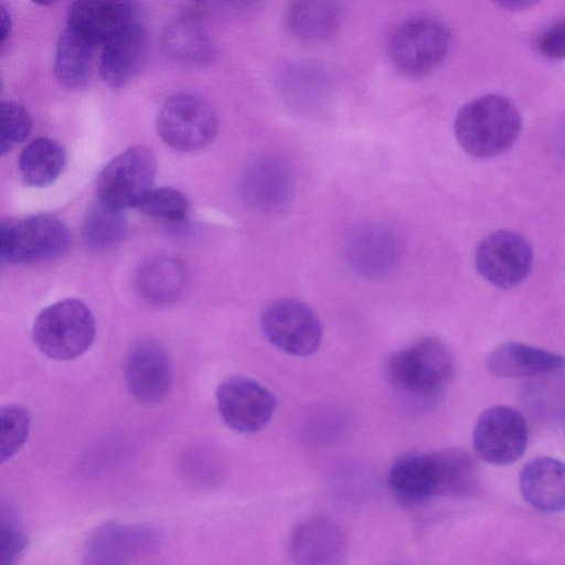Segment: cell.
<instances>
[{
  "label": "cell",
  "instance_id": "24",
  "mask_svg": "<svg viewBox=\"0 0 565 565\" xmlns=\"http://www.w3.org/2000/svg\"><path fill=\"white\" fill-rule=\"evenodd\" d=\"M66 163L64 148L50 138L32 140L19 157V170L25 184L44 188L53 183Z\"/></svg>",
  "mask_w": 565,
  "mask_h": 565
},
{
  "label": "cell",
  "instance_id": "4",
  "mask_svg": "<svg viewBox=\"0 0 565 565\" xmlns=\"http://www.w3.org/2000/svg\"><path fill=\"white\" fill-rule=\"evenodd\" d=\"M71 243L66 225L50 215H34L3 223L0 255L3 262L22 265L49 260L65 253Z\"/></svg>",
  "mask_w": 565,
  "mask_h": 565
},
{
  "label": "cell",
  "instance_id": "28",
  "mask_svg": "<svg viewBox=\"0 0 565 565\" xmlns=\"http://www.w3.org/2000/svg\"><path fill=\"white\" fill-rule=\"evenodd\" d=\"M351 253L362 266H384L396 253V241L387 230L379 226L363 227L353 236L350 244Z\"/></svg>",
  "mask_w": 565,
  "mask_h": 565
},
{
  "label": "cell",
  "instance_id": "5",
  "mask_svg": "<svg viewBox=\"0 0 565 565\" xmlns=\"http://www.w3.org/2000/svg\"><path fill=\"white\" fill-rule=\"evenodd\" d=\"M156 125L158 135L170 148L193 152L214 140L218 120L205 99L192 94H178L162 104Z\"/></svg>",
  "mask_w": 565,
  "mask_h": 565
},
{
  "label": "cell",
  "instance_id": "19",
  "mask_svg": "<svg viewBox=\"0 0 565 565\" xmlns=\"http://www.w3.org/2000/svg\"><path fill=\"white\" fill-rule=\"evenodd\" d=\"M487 367L499 377L551 374L565 369V356L520 342H507L489 354Z\"/></svg>",
  "mask_w": 565,
  "mask_h": 565
},
{
  "label": "cell",
  "instance_id": "29",
  "mask_svg": "<svg viewBox=\"0 0 565 565\" xmlns=\"http://www.w3.org/2000/svg\"><path fill=\"white\" fill-rule=\"evenodd\" d=\"M1 461L11 459L24 445L30 431L31 418L21 405H7L1 409Z\"/></svg>",
  "mask_w": 565,
  "mask_h": 565
},
{
  "label": "cell",
  "instance_id": "8",
  "mask_svg": "<svg viewBox=\"0 0 565 565\" xmlns=\"http://www.w3.org/2000/svg\"><path fill=\"white\" fill-rule=\"evenodd\" d=\"M527 444V423L511 406L497 405L483 411L473 427V449L479 458L491 465L515 462L525 452Z\"/></svg>",
  "mask_w": 565,
  "mask_h": 565
},
{
  "label": "cell",
  "instance_id": "11",
  "mask_svg": "<svg viewBox=\"0 0 565 565\" xmlns=\"http://www.w3.org/2000/svg\"><path fill=\"white\" fill-rule=\"evenodd\" d=\"M216 403L224 423L242 434L263 429L277 407V399L270 391L249 377L238 375L220 383Z\"/></svg>",
  "mask_w": 565,
  "mask_h": 565
},
{
  "label": "cell",
  "instance_id": "27",
  "mask_svg": "<svg viewBox=\"0 0 565 565\" xmlns=\"http://www.w3.org/2000/svg\"><path fill=\"white\" fill-rule=\"evenodd\" d=\"M139 288L148 299L169 302L184 288L185 270L175 259L160 257L147 263L139 271Z\"/></svg>",
  "mask_w": 565,
  "mask_h": 565
},
{
  "label": "cell",
  "instance_id": "23",
  "mask_svg": "<svg viewBox=\"0 0 565 565\" xmlns=\"http://www.w3.org/2000/svg\"><path fill=\"white\" fill-rule=\"evenodd\" d=\"M94 45L66 25L60 35L54 56V73L61 85L77 89L89 79Z\"/></svg>",
  "mask_w": 565,
  "mask_h": 565
},
{
  "label": "cell",
  "instance_id": "34",
  "mask_svg": "<svg viewBox=\"0 0 565 565\" xmlns=\"http://www.w3.org/2000/svg\"><path fill=\"white\" fill-rule=\"evenodd\" d=\"M0 43L3 44L11 34L12 19L8 9L0 6Z\"/></svg>",
  "mask_w": 565,
  "mask_h": 565
},
{
  "label": "cell",
  "instance_id": "13",
  "mask_svg": "<svg viewBox=\"0 0 565 565\" xmlns=\"http://www.w3.org/2000/svg\"><path fill=\"white\" fill-rule=\"evenodd\" d=\"M124 373L129 392L142 404H158L170 392L171 362L164 349L156 342H141L131 349Z\"/></svg>",
  "mask_w": 565,
  "mask_h": 565
},
{
  "label": "cell",
  "instance_id": "3",
  "mask_svg": "<svg viewBox=\"0 0 565 565\" xmlns=\"http://www.w3.org/2000/svg\"><path fill=\"white\" fill-rule=\"evenodd\" d=\"M96 334L90 309L78 299H64L44 308L35 318L33 340L38 349L56 361L83 355Z\"/></svg>",
  "mask_w": 565,
  "mask_h": 565
},
{
  "label": "cell",
  "instance_id": "30",
  "mask_svg": "<svg viewBox=\"0 0 565 565\" xmlns=\"http://www.w3.org/2000/svg\"><path fill=\"white\" fill-rule=\"evenodd\" d=\"M138 207L152 218L178 222L186 216L190 203L182 192L164 186L152 189Z\"/></svg>",
  "mask_w": 565,
  "mask_h": 565
},
{
  "label": "cell",
  "instance_id": "9",
  "mask_svg": "<svg viewBox=\"0 0 565 565\" xmlns=\"http://www.w3.org/2000/svg\"><path fill=\"white\" fill-rule=\"evenodd\" d=\"M260 327L273 345L295 356L315 353L322 339L319 318L307 305L295 299L270 302L262 313Z\"/></svg>",
  "mask_w": 565,
  "mask_h": 565
},
{
  "label": "cell",
  "instance_id": "12",
  "mask_svg": "<svg viewBox=\"0 0 565 565\" xmlns=\"http://www.w3.org/2000/svg\"><path fill=\"white\" fill-rule=\"evenodd\" d=\"M158 539L157 531L149 526L105 523L88 537L83 565H134L157 546Z\"/></svg>",
  "mask_w": 565,
  "mask_h": 565
},
{
  "label": "cell",
  "instance_id": "10",
  "mask_svg": "<svg viewBox=\"0 0 565 565\" xmlns=\"http://www.w3.org/2000/svg\"><path fill=\"white\" fill-rule=\"evenodd\" d=\"M478 273L492 286L510 289L522 284L533 265V249L518 232L499 230L478 244L475 254Z\"/></svg>",
  "mask_w": 565,
  "mask_h": 565
},
{
  "label": "cell",
  "instance_id": "6",
  "mask_svg": "<svg viewBox=\"0 0 565 565\" xmlns=\"http://www.w3.org/2000/svg\"><path fill=\"white\" fill-rule=\"evenodd\" d=\"M156 173L157 160L152 150L143 145L132 146L100 171L98 199L122 211L138 207L152 190Z\"/></svg>",
  "mask_w": 565,
  "mask_h": 565
},
{
  "label": "cell",
  "instance_id": "7",
  "mask_svg": "<svg viewBox=\"0 0 565 565\" xmlns=\"http://www.w3.org/2000/svg\"><path fill=\"white\" fill-rule=\"evenodd\" d=\"M449 33L438 20L418 17L404 21L391 34L387 52L393 65L406 75H423L446 57Z\"/></svg>",
  "mask_w": 565,
  "mask_h": 565
},
{
  "label": "cell",
  "instance_id": "25",
  "mask_svg": "<svg viewBox=\"0 0 565 565\" xmlns=\"http://www.w3.org/2000/svg\"><path fill=\"white\" fill-rule=\"evenodd\" d=\"M166 52L184 64H202L212 58L214 49L205 30L192 18L171 22L162 34Z\"/></svg>",
  "mask_w": 565,
  "mask_h": 565
},
{
  "label": "cell",
  "instance_id": "18",
  "mask_svg": "<svg viewBox=\"0 0 565 565\" xmlns=\"http://www.w3.org/2000/svg\"><path fill=\"white\" fill-rule=\"evenodd\" d=\"M520 493L535 510L547 513L565 511V462L552 457H536L522 468Z\"/></svg>",
  "mask_w": 565,
  "mask_h": 565
},
{
  "label": "cell",
  "instance_id": "32",
  "mask_svg": "<svg viewBox=\"0 0 565 565\" xmlns=\"http://www.w3.org/2000/svg\"><path fill=\"white\" fill-rule=\"evenodd\" d=\"M28 546L22 523L12 508H2L0 515V565H17Z\"/></svg>",
  "mask_w": 565,
  "mask_h": 565
},
{
  "label": "cell",
  "instance_id": "17",
  "mask_svg": "<svg viewBox=\"0 0 565 565\" xmlns=\"http://www.w3.org/2000/svg\"><path fill=\"white\" fill-rule=\"evenodd\" d=\"M134 7L127 1H75L68 10L67 24L96 44H106L134 22Z\"/></svg>",
  "mask_w": 565,
  "mask_h": 565
},
{
  "label": "cell",
  "instance_id": "31",
  "mask_svg": "<svg viewBox=\"0 0 565 565\" xmlns=\"http://www.w3.org/2000/svg\"><path fill=\"white\" fill-rule=\"evenodd\" d=\"M0 115V153L3 156L30 135L32 119L22 105L12 100L1 103Z\"/></svg>",
  "mask_w": 565,
  "mask_h": 565
},
{
  "label": "cell",
  "instance_id": "1",
  "mask_svg": "<svg viewBox=\"0 0 565 565\" xmlns=\"http://www.w3.org/2000/svg\"><path fill=\"white\" fill-rule=\"evenodd\" d=\"M521 130L519 108L498 94H487L467 103L458 111L454 125L460 147L479 158L504 152L516 141Z\"/></svg>",
  "mask_w": 565,
  "mask_h": 565
},
{
  "label": "cell",
  "instance_id": "15",
  "mask_svg": "<svg viewBox=\"0 0 565 565\" xmlns=\"http://www.w3.org/2000/svg\"><path fill=\"white\" fill-rule=\"evenodd\" d=\"M241 188L248 204L265 212H277L290 203L295 182L282 161L265 157L247 167Z\"/></svg>",
  "mask_w": 565,
  "mask_h": 565
},
{
  "label": "cell",
  "instance_id": "35",
  "mask_svg": "<svg viewBox=\"0 0 565 565\" xmlns=\"http://www.w3.org/2000/svg\"><path fill=\"white\" fill-rule=\"evenodd\" d=\"M497 4L501 6L502 8L509 9V10H520V9H526L527 7H531L534 4L532 1H525V0H516V1H501Z\"/></svg>",
  "mask_w": 565,
  "mask_h": 565
},
{
  "label": "cell",
  "instance_id": "33",
  "mask_svg": "<svg viewBox=\"0 0 565 565\" xmlns=\"http://www.w3.org/2000/svg\"><path fill=\"white\" fill-rule=\"evenodd\" d=\"M537 50L552 60H565V19L548 25L537 38Z\"/></svg>",
  "mask_w": 565,
  "mask_h": 565
},
{
  "label": "cell",
  "instance_id": "21",
  "mask_svg": "<svg viewBox=\"0 0 565 565\" xmlns=\"http://www.w3.org/2000/svg\"><path fill=\"white\" fill-rule=\"evenodd\" d=\"M435 497L463 498L473 494L479 486V467L467 450L447 448L430 452Z\"/></svg>",
  "mask_w": 565,
  "mask_h": 565
},
{
  "label": "cell",
  "instance_id": "22",
  "mask_svg": "<svg viewBox=\"0 0 565 565\" xmlns=\"http://www.w3.org/2000/svg\"><path fill=\"white\" fill-rule=\"evenodd\" d=\"M285 20L289 32L297 39L318 42L335 33L341 9L331 1H295L288 6Z\"/></svg>",
  "mask_w": 565,
  "mask_h": 565
},
{
  "label": "cell",
  "instance_id": "14",
  "mask_svg": "<svg viewBox=\"0 0 565 565\" xmlns=\"http://www.w3.org/2000/svg\"><path fill=\"white\" fill-rule=\"evenodd\" d=\"M288 551L294 565H342L347 541L331 520L312 518L294 530Z\"/></svg>",
  "mask_w": 565,
  "mask_h": 565
},
{
  "label": "cell",
  "instance_id": "16",
  "mask_svg": "<svg viewBox=\"0 0 565 565\" xmlns=\"http://www.w3.org/2000/svg\"><path fill=\"white\" fill-rule=\"evenodd\" d=\"M148 47L146 29L134 21L104 45L99 63L103 82L111 88L127 85L141 70Z\"/></svg>",
  "mask_w": 565,
  "mask_h": 565
},
{
  "label": "cell",
  "instance_id": "36",
  "mask_svg": "<svg viewBox=\"0 0 565 565\" xmlns=\"http://www.w3.org/2000/svg\"><path fill=\"white\" fill-rule=\"evenodd\" d=\"M391 565H395V564H391Z\"/></svg>",
  "mask_w": 565,
  "mask_h": 565
},
{
  "label": "cell",
  "instance_id": "2",
  "mask_svg": "<svg viewBox=\"0 0 565 565\" xmlns=\"http://www.w3.org/2000/svg\"><path fill=\"white\" fill-rule=\"evenodd\" d=\"M455 359L439 339L422 338L394 352L385 363V376L395 391L424 402L437 399L451 383Z\"/></svg>",
  "mask_w": 565,
  "mask_h": 565
},
{
  "label": "cell",
  "instance_id": "20",
  "mask_svg": "<svg viewBox=\"0 0 565 565\" xmlns=\"http://www.w3.org/2000/svg\"><path fill=\"white\" fill-rule=\"evenodd\" d=\"M388 483L396 500L408 508L419 507L435 497L430 452H411L391 466Z\"/></svg>",
  "mask_w": 565,
  "mask_h": 565
},
{
  "label": "cell",
  "instance_id": "26",
  "mask_svg": "<svg viewBox=\"0 0 565 565\" xmlns=\"http://www.w3.org/2000/svg\"><path fill=\"white\" fill-rule=\"evenodd\" d=\"M127 232V218L122 210L107 203H93L83 221L85 244L92 249H107L119 244Z\"/></svg>",
  "mask_w": 565,
  "mask_h": 565
}]
</instances>
